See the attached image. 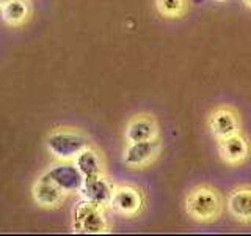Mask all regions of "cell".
<instances>
[{
	"label": "cell",
	"instance_id": "obj_1",
	"mask_svg": "<svg viewBox=\"0 0 251 236\" xmlns=\"http://www.w3.org/2000/svg\"><path fill=\"white\" fill-rule=\"evenodd\" d=\"M185 212L195 222L209 224L220 219L226 206L222 192L212 184H196L185 195Z\"/></svg>",
	"mask_w": 251,
	"mask_h": 236
},
{
	"label": "cell",
	"instance_id": "obj_2",
	"mask_svg": "<svg viewBox=\"0 0 251 236\" xmlns=\"http://www.w3.org/2000/svg\"><path fill=\"white\" fill-rule=\"evenodd\" d=\"M90 140L83 132L71 128H57L46 139V147L57 161H74L77 154L90 147Z\"/></svg>",
	"mask_w": 251,
	"mask_h": 236
},
{
	"label": "cell",
	"instance_id": "obj_3",
	"mask_svg": "<svg viewBox=\"0 0 251 236\" xmlns=\"http://www.w3.org/2000/svg\"><path fill=\"white\" fill-rule=\"evenodd\" d=\"M73 230L82 235H102L108 232L105 208L80 199L73 209Z\"/></svg>",
	"mask_w": 251,
	"mask_h": 236
},
{
	"label": "cell",
	"instance_id": "obj_4",
	"mask_svg": "<svg viewBox=\"0 0 251 236\" xmlns=\"http://www.w3.org/2000/svg\"><path fill=\"white\" fill-rule=\"evenodd\" d=\"M146 203V195L138 186L115 184L108 208L123 217H137L145 211Z\"/></svg>",
	"mask_w": 251,
	"mask_h": 236
},
{
	"label": "cell",
	"instance_id": "obj_5",
	"mask_svg": "<svg viewBox=\"0 0 251 236\" xmlns=\"http://www.w3.org/2000/svg\"><path fill=\"white\" fill-rule=\"evenodd\" d=\"M207 126L215 140L242 132V117L239 110L231 104H222L212 109L207 117Z\"/></svg>",
	"mask_w": 251,
	"mask_h": 236
},
{
	"label": "cell",
	"instance_id": "obj_6",
	"mask_svg": "<svg viewBox=\"0 0 251 236\" xmlns=\"http://www.w3.org/2000/svg\"><path fill=\"white\" fill-rule=\"evenodd\" d=\"M162 153L160 139L132 142L127 144L123 153V164L127 169H146L157 161Z\"/></svg>",
	"mask_w": 251,
	"mask_h": 236
},
{
	"label": "cell",
	"instance_id": "obj_7",
	"mask_svg": "<svg viewBox=\"0 0 251 236\" xmlns=\"http://www.w3.org/2000/svg\"><path fill=\"white\" fill-rule=\"evenodd\" d=\"M217 145L222 161L231 165V167H237V165L245 164L251 154V142L243 134V131L234 134V136L217 140Z\"/></svg>",
	"mask_w": 251,
	"mask_h": 236
},
{
	"label": "cell",
	"instance_id": "obj_8",
	"mask_svg": "<svg viewBox=\"0 0 251 236\" xmlns=\"http://www.w3.org/2000/svg\"><path fill=\"white\" fill-rule=\"evenodd\" d=\"M44 173L66 194L80 192L83 181H85L80 170L77 169V165L73 161L55 162Z\"/></svg>",
	"mask_w": 251,
	"mask_h": 236
},
{
	"label": "cell",
	"instance_id": "obj_9",
	"mask_svg": "<svg viewBox=\"0 0 251 236\" xmlns=\"http://www.w3.org/2000/svg\"><path fill=\"white\" fill-rule=\"evenodd\" d=\"M160 134L159 123L155 117L151 114L141 112L130 117V120L126 124L124 129V139L127 144L132 142H143V140H152L157 139Z\"/></svg>",
	"mask_w": 251,
	"mask_h": 236
},
{
	"label": "cell",
	"instance_id": "obj_10",
	"mask_svg": "<svg viewBox=\"0 0 251 236\" xmlns=\"http://www.w3.org/2000/svg\"><path fill=\"white\" fill-rule=\"evenodd\" d=\"M31 195H33V200L41 208L52 209V208H58L63 203L66 192L55 184L46 173H43V175L35 181L33 189H31Z\"/></svg>",
	"mask_w": 251,
	"mask_h": 236
},
{
	"label": "cell",
	"instance_id": "obj_11",
	"mask_svg": "<svg viewBox=\"0 0 251 236\" xmlns=\"http://www.w3.org/2000/svg\"><path fill=\"white\" fill-rule=\"evenodd\" d=\"M226 208L235 220L251 224V184L234 187L226 199Z\"/></svg>",
	"mask_w": 251,
	"mask_h": 236
},
{
	"label": "cell",
	"instance_id": "obj_12",
	"mask_svg": "<svg viewBox=\"0 0 251 236\" xmlns=\"http://www.w3.org/2000/svg\"><path fill=\"white\" fill-rule=\"evenodd\" d=\"M113 189H115V184L105 175H102L93 179H85L78 194H80L82 199L88 200L94 205H99L102 208H107L110 205Z\"/></svg>",
	"mask_w": 251,
	"mask_h": 236
},
{
	"label": "cell",
	"instance_id": "obj_13",
	"mask_svg": "<svg viewBox=\"0 0 251 236\" xmlns=\"http://www.w3.org/2000/svg\"><path fill=\"white\" fill-rule=\"evenodd\" d=\"M73 162L77 165V169L80 170L85 179H93L105 175L104 159H102L100 153L93 145L86 147L83 151L78 153Z\"/></svg>",
	"mask_w": 251,
	"mask_h": 236
},
{
	"label": "cell",
	"instance_id": "obj_14",
	"mask_svg": "<svg viewBox=\"0 0 251 236\" xmlns=\"http://www.w3.org/2000/svg\"><path fill=\"white\" fill-rule=\"evenodd\" d=\"M2 19L11 27L22 26L30 16V6L27 0H11L2 8Z\"/></svg>",
	"mask_w": 251,
	"mask_h": 236
},
{
	"label": "cell",
	"instance_id": "obj_15",
	"mask_svg": "<svg viewBox=\"0 0 251 236\" xmlns=\"http://www.w3.org/2000/svg\"><path fill=\"white\" fill-rule=\"evenodd\" d=\"M155 10L162 18L177 19L188 11V0H154Z\"/></svg>",
	"mask_w": 251,
	"mask_h": 236
},
{
	"label": "cell",
	"instance_id": "obj_16",
	"mask_svg": "<svg viewBox=\"0 0 251 236\" xmlns=\"http://www.w3.org/2000/svg\"><path fill=\"white\" fill-rule=\"evenodd\" d=\"M8 2H11V0H0V8H2L3 5H6Z\"/></svg>",
	"mask_w": 251,
	"mask_h": 236
},
{
	"label": "cell",
	"instance_id": "obj_17",
	"mask_svg": "<svg viewBox=\"0 0 251 236\" xmlns=\"http://www.w3.org/2000/svg\"><path fill=\"white\" fill-rule=\"evenodd\" d=\"M243 3H245L247 6H250V8H251V0H243Z\"/></svg>",
	"mask_w": 251,
	"mask_h": 236
},
{
	"label": "cell",
	"instance_id": "obj_18",
	"mask_svg": "<svg viewBox=\"0 0 251 236\" xmlns=\"http://www.w3.org/2000/svg\"><path fill=\"white\" fill-rule=\"evenodd\" d=\"M220 2H225V0H220Z\"/></svg>",
	"mask_w": 251,
	"mask_h": 236
}]
</instances>
